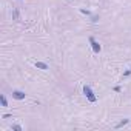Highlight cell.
<instances>
[{
  "label": "cell",
  "instance_id": "1",
  "mask_svg": "<svg viewBox=\"0 0 131 131\" xmlns=\"http://www.w3.org/2000/svg\"><path fill=\"white\" fill-rule=\"evenodd\" d=\"M83 94H85V96H86V99L90 100V102H92V103H94L96 100H97V99H96V96H94V92L91 91V88L88 86V85L83 86Z\"/></svg>",
  "mask_w": 131,
  "mask_h": 131
},
{
  "label": "cell",
  "instance_id": "2",
  "mask_svg": "<svg viewBox=\"0 0 131 131\" xmlns=\"http://www.w3.org/2000/svg\"><path fill=\"white\" fill-rule=\"evenodd\" d=\"M90 43H91V46H92V51H94L96 54L97 53H100V49H102V46H100L97 42L94 40V37H90Z\"/></svg>",
  "mask_w": 131,
  "mask_h": 131
},
{
  "label": "cell",
  "instance_id": "3",
  "mask_svg": "<svg viewBox=\"0 0 131 131\" xmlns=\"http://www.w3.org/2000/svg\"><path fill=\"white\" fill-rule=\"evenodd\" d=\"M25 92L23 91H19V90H15V91H12V97H14L15 100H23L25 99Z\"/></svg>",
  "mask_w": 131,
  "mask_h": 131
},
{
  "label": "cell",
  "instance_id": "4",
  "mask_svg": "<svg viewBox=\"0 0 131 131\" xmlns=\"http://www.w3.org/2000/svg\"><path fill=\"white\" fill-rule=\"evenodd\" d=\"M36 68H39V69H48V65L43 62H36Z\"/></svg>",
  "mask_w": 131,
  "mask_h": 131
},
{
  "label": "cell",
  "instance_id": "5",
  "mask_svg": "<svg viewBox=\"0 0 131 131\" xmlns=\"http://www.w3.org/2000/svg\"><path fill=\"white\" fill-rule=\"evenodd\" d=\"M128 122H130V119H123L122 122H119V123L116 125V128H122V126H125V125H128Z\"/></svg>",
  "mask_w": 131,
  "mask_h": 131
},
{
  "label": "cell",
  "instance_id": "6",
  "mask_svg": "<svg viewBox=\"0 0 131 131\" xmlns=\"http://www.w3.org/2000/svg\"><path fill=\"white\" fill-rule=\"evenodd\" d=\"M0 102H2V107H8V102H6V97L5 96H0Z\"/></svg>",
  "mask_w": 131,
  "mask_h": 131
},
{
  "label": "cell",
  "instance_id": "7",
  "mask_svg": "<svg viewBox=\"0 0 131 131\" xmlns=\"http://www.w3.org/2000/svg\"><path fill=\"white\" fill-rule=\"evenodd\" d=\"M12 130L14 131H22V126L20 125H12Z\"/></svg>",
  "mask_w": 131,
  "mask_h": 131
}]
</instances>
